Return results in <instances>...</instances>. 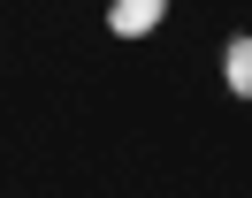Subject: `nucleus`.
Returning <instances> with one entry per match:
<instances>
[{
  "label": "nucleus",
  "instance_id": "nucleus-1",
  "mask_svg": "<svg viewBox=\"0 0 252 198\" xmlns=\"http://www.w3.org/2000/svg\"><path fill=\"white\" fill-rule=\"evenodd\" d=\"M160 15H168V0H115L107 30H115V38H145V30H160Z\"/></svg>",
  "mask_w": 252,
  "mask_h": 198
},
{
  "label": "nucleus",
  "instance_id": "nucleus-2",
  "mask_svg": "<svg viewBox=\"0 0 252 198\" xmlns=\"http://www.w3.org/2000/svg\"><path fill=\"white\" fill-rule=\"evenodd\" d=\"M221 84H229L237 99H252V38H245V30L221 46Z\"/></svg>",
  "mask_w": 252,
  "mask_h": 198
}]
</instances>
